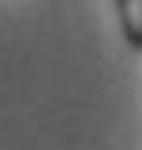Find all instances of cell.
<instances>
[{
	"label": "cell",
	"instance_id": "obj_1",
	"mask_svg": "<svg viewBox=\"0 0 142 150\" xmlns=\"http://www.w3.org/2000/svg\"><path fill=\"white\" fill-rule=\"evenodd\" d=\"M116 15L120 30L131 49H142V0H116Z\"/></svg>",
	"mask_w": 142,
	"mask_h": 150
}]
</instances>
